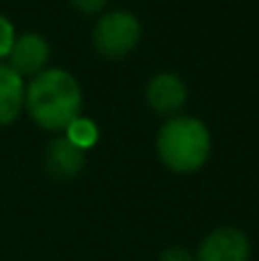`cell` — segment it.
<instances>
[{"label": "cell", "mask_w": 259, "mask_h": 261, "mask_svg": "<svg viewBox=\"0 0 259 261\" xmlns=\"http://www.w3.org/2000/svg\"><path fill=\"white\" fill-rule=\"evenodd\" d=\"M14 39H16V28H14L12 18H9L7 14L0 12V62L7 58Z\"/></svg>", "instance_id": "10"}, {"label": "cell", "mask_w": 259, "mask_h": 261, "mask_svg": "<svg viewBox=\"0 0 259 261\" xmlns=\"http://www.w3.org/2000/svg\"><path fill=\"white\" fill-rule=\"evenodd\" d=\"M23 108L41 128L64 133V128L83 115L81 83L69 69L46 67L25 83Z\"/></svg>", "instance_id": "1"}, {"label": "cell", "mask_w": 259, "mask_h": 261, "mask_svg": "<svg viewBox=\"0 0 259 261\" xmlns=\"http://www.w3.org/2000/svg\"><path fill=\"white\" fill-rule=\"evenodd\" d=\"M87 151L71 142L64 133H58L53 140H48L44 149V167L55 179H73L85 167Z\"/></svg>", "instance_id": "7"}, {"label": "cell", "mask_w": 259, "mask_h": 261, "mask_svg": "<svg viewBox=\"0 0 259 261\" xmlns=\"http://www.w3.org/2000/svg\"><path fill=\"white\" fill-rule=\"evenodd\" d=\"M25 101V81L7 62H0V126H7L21 115Z\"/></svg>", "instance_id": "8"}, {"label": "cell", "mask_w": 259, "mask_h": 261, "mask_svg": "<svg viewBox=\"0 0 259 261\" xmlns=\"http://www.w3.org/2000/svg\"><path fill=\"white\" fill-rule=\"evenodd\" d=\"M156 153L174 172H195L209 161L211 130L195 115H172L156 130Z\"/></svg>", "instance_id": "2"}, {"label": "cell", "mask_w": 259, "mask_h": 261, "mask_svg": "<svg viewBox=\"0 0 259 261\" xmlns=\"http://www.w3.org/2000/svg\"><path fill=\"white\" fill-rule=\"evenodd\" d=\"M71 7H76L81 14H96L99 16L101 12H106V5L108 0H69Z\"/></svg>", "instance_id": "12"}, {"label": "cell", "mask_w": 259, "mask_h": 261, "mask_svg": "<svg viewBox=\"0 0 259 261\" xmlns=\"http://www.w3.org/2000/svg\"><path fill=\"white\" fill-rule=\"evenodd\" d=\"M156 261H195V254H193V250L184 248V245H170L159 254Z\"/></svg>", "instance_id": "11"}, {"label": "cell", "mask_w": 259, "mask_h": 261, "mask_svg": "<svg viewBox=\"0 0 259 261\" xmlns=\"http://www.w3.org/2000/svg\"><path fill=\"white\" fill-rule=\"evenodd\" d=\"M64 135L71 140L76 147H81L83 151H87L90 147H94L99 142V126L92 117L87 115H78L67 128H64Z\"/></svg>", "instance_id": "9"}, {"label": "cell", "mask_w": 259, "mask_h": 261, "mask_svg": "<svg viewBox=\"0 0 259 261\" xmlns=\"http://www.w3.org/2000/svg\"><path fill=\"white\" fill-rule=\"evenodd\" d=\"M145 99L151 110L161 115H179L188 99V87L179 73L174 71H159L147 81L145 85Z\"/></svg>", "instance_id": "6"}, {"label": "cell", "mask_w": 259, "mask_h": 261, "mask_svg": "<svg viewBox=\"0 0 259 261\" xmlns=\"http://www.w3.org/2000/svg\"><path fill=\"white\" fill-rule=\"evenodd\" d=\"M142 35V23L131 9L113 7L96 16L92 25V46L103 58L117 60L128 55L138 46Z\"/></svg>", "instance_id": "3"}, {"label": "cell", "mask_w": 259, "mask_h": 261, "mask_svg": "<svg viewBox=\"0 0 259 261\" xmlns=\"http://www.w3.org/2000/svg\"><path fill=\"white\" fill-rule=\"evenodd\" d=\"M50 44L41 32L25 30L16 32L12 48H9L5 62L18 73V76H37L41 69L48 67Z\"/></svg>", "instance_id": "5"}, {"label": "cell", "mask_w": 259, "mask_h": 261, "mask_svg": "<svg viewBox=\"0 0 259 261\" xmlns=\"http://www.w3.org/2000/svg\"><path fill=\"white\" fill-rule=\"evenodd\" d=\"M193 254L195 261H250L252 245L246 231L232 225H223L211 229Z\"/></svg>", "instance_id": "4"}]
</instances>
